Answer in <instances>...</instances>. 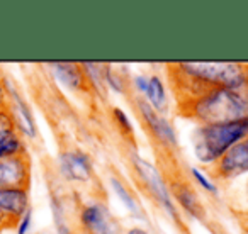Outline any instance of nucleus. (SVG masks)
Segmentation results:
<instances>
[{"label": "nucleus", "mask_w": 248, "mask_h": 234, "mask_svg": "<svg viewBox=\"0 0 248 234\" xmlns=\"http://www.w3.org/2000/svg\"><path fill=\"white\" fill-rule=\"evenodd\" d=\"M179 100L211 88H240L248 85V65L234 61H182L170 65Z\"/></svg>", "instance_id": "nucleus-1"}, {"label": "nucleus", "mask_w": 248, "mask_h": 234, "mask_svg": "<svg viewBox=\"0 0 248 234\" xmlns=\"http://www.w3.org/2000/svg\"><path fill=\"white\" fill-rule=\"evenodd\" d=\"M180 102V112L199 126L238 121L248 117V85L240 88H211Z\"/></svg>", "instance_id": "nucleus-2"}, {"label": "nucleus", "mask_w": 248, "mask_h": 234, "mask_svg": "<svg viewBox=\"0 0 248 234\" xmlns=\"http://www.w3.org/2000/svg\"><path fill=\"white\" fill-rule=\"evenodd\" d=\"M248 138V117L230 122L197 126L194 131V153L206 165H214L233 146Z\"/></svg>", "instance_id": "nucleus-3"}, {"label": "nucleus", "mask_w": 248, "mask_h": 234, "mask_svg": "<svg viewBox=\"0 0 248 234\" xmlns=\"http://www.w3.org/2000/svg\"><path fill=\"white\" fill-rule=\"evenodd\" d=\"M135 168L138 172L140 178L145 182L148 192L153 195V199L165 209V212L172 217L173 220H179V210H177L175 204L172 200V193L169 190L165 178L162 176V173L156 170V166H153L150 161H146L141 156L135 158Z\"/></svg>", "instance_id": "nucleus-4"}, {"label": "nucleus", "mask_w": 248, "mask_h": 234, "mask_svg": "<svg viewBox=\"0 0 248 234\" xmlns=\"http://www.w3.org/2000/svg\"><path fill=\"white\" fill-rule=\"evenodd\" d=\"M31 161L28 153L0 158V189H29Z\"/></svg>", "instance_id": "nucleus-5"}, {"label": "nucleus", "mask_w": 248, "mask_h": 234, "mask_svg": "<svg viewBox=\"0 0 248 234\" xmlns=\"http://www.w3.org/2000/svg\"><path fill=\"white\" fill-rule=\"evenodd\" d=\"M136 109H138L140 116L143 117V121L146 122V128L150 129L153 138H156V141L162 143L165 148H175L177 146L175 129L163 117V114L156 112L143 97L136 99Z\"/></svg>", "instance_id": "nucleus-6"}, {"label": "nucleus", "mask_w": 248, "mask_h": 234, "mask_svg": "<svg viewBox=\"0 0 248 234\" xmlns=\"http://www.w3.org/2000/svg\"><path fill=\"white\" fill-rule=\"evenodd\" d=\"M248 173V138L240 141L213 165V175L221 180H233Z\"/></svg>", "instance_id": "nucleus-7"}, {"label": "nucleus", "mask_w": 248, "mask_h": 234, "mask_svg": "<svg viewBox=\"0 0 248 234\" xmlns=\"http://www.w3.org/2000/svg\"><path fill=\"white\" fill-rule=\"evenodd\" d=\"M5 85V93H7L9 100V110H11L12 117H14L17 131L21 129L22 134H26L28 138H36V124L34 117L29 109V105L24 102V99L21 97V93L17 92L14 85L9 80H4Z\"/></svg>", "instance_id": "nucleus-8"}, {"label": "nucleus", "mask_w": 248, "mask_h": 234, "mask_svg": "<svg viewBox=\"0 0 248 234\" xmlns=\"http://www.w3.org/2000/svg\"><path fill=\"white\" fill-rule=\"evenodd\" d=\"M28 189H0V214L16 224L29 210Z\"/></svg>", "instance_id": "nucleus-9"}, {"label": "nucleus", "mask_w": 248, "mask_h": 234, "mask_svg": "<svg viewBox=\"0 0 248 234\" xmlns=\"http://www.w3.org/2000/svg\"><path fill=\"white\" fill-rule=\"evenodd\" d=\"M60 168L68 180L75 182H89L92 176V163L90 158L82 151H65L60 156Z\"/></svg>", "instance_id": "nucleus-10"}, {"label": "nucleus", "mask_w": 248, "mask_h": 234, "mask_svg": "<svg viewBox=\"0 0 248 234\" xmlns=\"http://www.w3.org/2000/svg\"><path fill=\"white\" fill-rule=\"evenodd\" d=\"M80 219H82L83 227L90 234H112L109 212L102 204H85L82 214H80Z\"/></svg>", "instance_id": "nucleus-11"}, {"label": "nucleus", "mask_w": 248, "mask_h": 234, "mask_svg": "<svg viewBox=\"0 0 248 234\" xmlns=\"http://www.w3.org/2000/svg\"><path fill=\"white\" fill-rule=\"evenodd\" d=\"M170 193L175 197V200L179 202V205L189 214L194 219L202 220L206 217V210H204L202 202L199 200L197 193L194 192V189L186 182H175L170 187Z\"/></svg>", "instance_id": "nucleus-12"}, {"label": "nucleus", "mask_w": 248, "mask_h": 234, "mask_svg": "<svg viewBox=\"0 0 248 234\" xmlns=\"http://www.w3.org/2000/svg\"><path fill=\"white\" fill-rule=\"evenodd\" d=\"M51 72L60 83L72 90H82L87 87V76L78 63H53Z\"/></svg>", "instance_id": "nucleus-13"}, {"label": "nucleus", "mask_w": 248, "mask_h": 234, "mask_svg": "<svg viewBox=\"0 0 248 234\" xmlns=\"http://www.w3.org/2000/svg\"><path fill=\"white\" fill-rule=\"evenodd\" d=\"M143 99L156 110V112L163 114L167 110V103H169V97H167L165 83L160 76L152 75L148 76V87H146V92L143 93Z\"/></svg>", "instance_id": "nucleus-14"}, {"label": "nucleus", "mask_w": 248, "mask_h": 234, "mask_svg": "<svg viewBox=\"0 0 248 234\" xmlns=\"http://www.w3.org/2000/svg\"><path fill=\"white\" fill-rule=\"evenodd\" d=\"M26 148L24 143H22L19 132L7 136V138L0 139V158H9V156H17L24 155Z\"/></svg>", "instance_id": "nucleus-15"}, {"label": "nucleus", "mask_w": 248, "mask_h": 234, "mask_svg": "<svg viewBox=\"0 0 248 234\" xmlns=\"http://www.w3.org/2000/svg\"><path fill=\"white\" fill-rule=\"evenodd\" d=\"M110 185H112L116 195L119 197L121 200H123V204L126 205V209H129L131 212H135V214L140 212V205H138V202H136V199L131 195V193H129V190L124 187V183L121 182L119 178L112 176V178H110Z\"/></svg>", "instance_id": "nucleus-16"}, {"label": "nucleus", "mask_w": 248, "mask_h": 234, "mask_svg": "<svg viewBox=\"0 0 248 234\" xmlns=\"http://www.w3.org/2000/svg\"><path fill=\"white\" fill-rule=\"evenodd\" d=\"M14 132H19V131H17V126H16V121H14V117H12L11 110L9 109L0 110V139L7 138V136L14 134Z\"/></svg>", "instance_id": "nucleus-17"}, {"label": "nucleus", "mask_w": 248, "mask_h": 234, "mask_svg": "<svg viewBox=\"0 0 248 234\" xmlns=\"http://www.w3.org/2000/svg\"><path fill=\"white\" fill-rule=\"evenodd\" d=\"M53 216H55V224H56L58 234H73L68 226V222L65 220V216H63L62 204H60L56 199H53Z\"/></svg>", "instance_id": "nucleus-18"}, {"label": "nucleus", "mask_w": 248, "mask_h": 234, "mask_svg": "<svg viewBox=\"0 0 248 234\" xmlns=\"http://www.w3.org/2000/svg\"><path fill=\"white\" fill-rule=\"evenodd\" d=\"M104 82H106L107 85L114 90V92H119V93L124 92L123 80H121L119 76H117V73L112 72L107 65H104Z\"/></svg>", "instance_id": "nucleus-19"}, {"label": "nucleus", "mask_w": 248, "mask_h": 234, "mask_svg": "<svg viewBox=\"0 0 248 234\" xmlns=\"http://www.w3.org/2000/svg\"><path fill=\"white\" fill-rule=\"evenodd\" d=\"M190 173H192V176L196 178V182L199 183V185L202 187L206 192L217 193V187L214 185V182L206 175V173H202L201 170H197V168H190Z\"/></svg>", "instance_id": "nucleus-20"}, {"label": "nucleus", "mask_w": 248, "mask_h": 234, "mask_svg": "<svg viewBox=\"0 0 248 234\" xmlns=\"http://www.w3.org/2000/svg\"><path fill=\"white\" fill-rule=\"evenodd\" d=\"M112 116H114V121L119 124V128L123 129L124 132H131L133 131L131 121H129L128 114L124 112V110H121L119 107H116V109H112Z\"/></svg>", "instance_id": "nucleus-21"}, {"label": "nucleus", "mask_w": 248, "mask_h": 234, "mask_svg": "<svg viewBox=\"0 0 248 234\" xmlns=\"http://www.w3.org/2000/svg\"><path fill=\"white\" fill-rule=\"evenodd\" d=\"M31 220H32V212L31 209L26 210V214L17 220V234H28L29 227H31Z\"/></svg>", "instance_id": "nucleus-22"}, {"label": "nucleus", "mask_w": 248, "mask_h": 234, "mask_svg": "<svg viewBox=\"0 0 248 234\" xmlns=\"http://www.w3.org/2000/svg\"><path fill=\"white\" fill-rule=\"evenodd\" d=\"M135 87L138 88V92L140 93H145L146 92V87H148V76H145V75H138V76H135Z\"/></svg>", "instance_id": "nucleus-23"}, {"label": "nucleus", "mask_w": 248, "mask_h": 234, "mask_svg": "<svg viewBox=\"0 0 248 234\" xmlns=\"http://www.w3.org/2000/svg\"><path fill=\"white\" fill-rule=\"evenodd\" d=\"M4 109H9V100H7V93H5L4 78L0 76V110Z\"/></svg>", "instance_id": "nucleus-24"}, {"label": "nucleus", "mask_w": 248, "mask_h": 234, "mask_svg": "<svg viewBox=\"0 0 248 234\" xmlns=\"http://www.w3.org/2000/svg\"><path fill=\"white\" fill-rule=\"evenodd\" d=\"M11 220L7 219V217L5 216H2V214H0V229H4V227H7V226H11Z\"/></svg>", "instance_id": "nucleus-25"}, {"label": "nucleus", "mask_w": 248, "mask_h": 234, "mask_svg": "<svg viewBox=\"0 0 248 234\" xmlns=\"http://www.w3.org/2000/svg\"><path fill=\"white\" fill-rule=\"evenodd\" d=\"M124 234H148V233L145 229H141V227H133V229L126 231Z\"/></svg>", "instance_id": "nucleus-26"}]
</instances>
